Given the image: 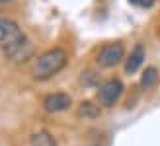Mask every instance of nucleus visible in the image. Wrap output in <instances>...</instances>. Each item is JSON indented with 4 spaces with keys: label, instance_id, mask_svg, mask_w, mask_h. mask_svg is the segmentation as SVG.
Segmentation results:
<instances>
[{
    "label": "nucleus",
    "instance_id": "9",
    "mask_svg": "<svg viewBox=\"0 0 160 146\" xmlns=\"http://www.w3.org/2000/svg\"><path fill=\"white\" fill-rule=\"evenodd\" d=\"M31 146H57V142L47 131H39L31 139Z\"/></svg>",
    "mask_w": 160,
    "mask_h": 146
},
{
    "label": "nucleus",
    "instance_id": "8",
    "mask_svg": "<svg viewBox=\"0 0 160 146\" xmlns=\"http://www.w3.org/2000/svg\"><path fill=\"white\" fill-rule=\"evenodd\" d=\"M158 68L156 66H148L145 72H142V76H141V88L142 90H150V88H154L158 84Z\"/></svg>",
    "mask_w": 160,
    "mask_h": 146
},
{
    "label": "nucleus",
    "instance_id": "11",
    "mask_svg": "<svg viewBox=\"0 0 160 146\" xmlns=\"http://www.w3.org/2000/svg\"><path fill=\"white\" fill-rule=\"evenodd\" d=\"M129 2L133 6H137V8H142V10H147V8H152L156 0H129Z\"/></svg>",
    "mask_w": 160,
    "mask_h": 146
},
{
    "label": "nucleus",
    "instance_id": "4",
    "mask_svg": "<svg viewBox=\"0 0 160 146\" xmlns=\"http://www.w3.org/2000/svg\"><path fill=\"white\" fill-rule=\"evenodd\" d=\"M123 94V84L121 80L117 78H111V80H106L103 84H100L98 88V103L102 107H113V105L119 101V97Z\"/></svg>",
    "mask_w": 160,
    "mask_h": 146
},
{
    "label": "nucleus",
    "instance_id": "6",
    "mask_svg": "<svg viewBox=\"0 0 160 146\" xmlns=\"http://www.w3.org/2000/svg\"><path fill=\"white\" fill-rule=\"evenodd\" d=\"M145 59H147L145 47H142V43H137V45L131 49L129 56L125 59V72H127V74H135V72H137V70L142 66Z\"/></svg>",
    "mask_w": 160,
    "mask_h": 146
},
{
    "label": "nucleus",
    "instance_id": "7",
    "mask_svg": "<svg viewBox=\"0 0 160 146\" xmlns=\"http://www.w3.org/2000/svg\"><path fill=\"white\" fill-rule=\"evenodd\" d=\"M10 61H14V62H23V61H28L31 55H33V47H31V43L28 41H23V43H20L18 47H14V49H10V51H6L4 53Z\"/></svg>",
    "mask_w": 160,
    "mask_h": 146
},
{
    "label": "nucleus",
    "instance_id": "2",
    "mask_svg": "<svg viewBox=\"0 0 160 146\" xmlns=\"http://www.w3.org/2000/svg\"><path fill=\"white\" fill-rule=\"evenodd\" d=\"M26 41L23 29L10 18H0V49L6 53Z\"/></svg>",
    "mask_w": 160,
    "mask_h": 146
},
{
    "label": "nucleus",
    "instance_id": "10",
    "mask_svg": "<svg viewBox=\"0 0 160 146\" xmlns=\"http://www.w3.org/2000/svg\"><path fill=\"white\" fill-rule=\"evenodd\" d=\"M78 115L80 117L94 119V117L100 115V109H98V105H94L92 101H82V103H80V107H78Z\"/></svg>",
    "mask_w": 160,
    "mask_h": 146
},
{
    "label": "nucleus",
    "instance_id": "3",
    "mask_svg": "<svg viewBox=\"0 0 160 146\" xmlns=\"http://www.w3.org/2000/svg\"><path fill=\"white\" fill-rule=\"evenodd\" d=\"M123 59H125V47H123V43L113 41V43H106L100 49L96 62H98L100 68H113Z\"/></svg>",
    "mask_w": 160,
    "mask_h": 146
},
{
    "label": "nucleus",
    "instance_id": "1",
    "mask_svg": "<svg viewBox=\"0 0 160 146\" xmlns=\"http://www.w3.org/2000/svg\"><path fill=\"white\" fill-rule=\"evenodd\" d=\"M67 64H68V53L61 47H53L35 59L33 66H31V76L39 82H45V80L57 76Z\"/></svg>",
    "mask_w": 160,
    "mask_h": 146
},
{
    "label": "nucleus",
    "instance_id": "5",
    "mask_svg": "<svg viewBox=\"0 0 160 146\" xmlns=\"http://www.w3.org/2000/svg\"><path fill=\"white\" fill-rule=\"evenodd\" d=\"M70 95L65 94V92H55V94H49L43 100V109L47 113H61V111H67L70 107Z\"/></svg>",
    "mask_w": 160,
    "mask_h": 146
}]
</instances>
